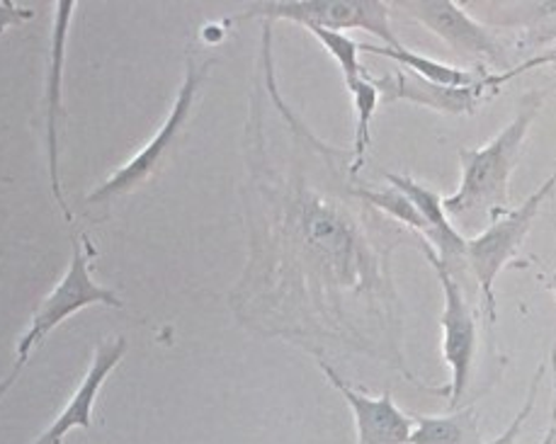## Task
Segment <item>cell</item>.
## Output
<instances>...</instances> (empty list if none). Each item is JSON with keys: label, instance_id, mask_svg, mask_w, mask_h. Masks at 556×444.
Wrapping results in <instances>:
<instances>
[{"label": "cell", "instance_id": "cell-16", "mask_svg": "<svg viewBox=\"0 0 556 444\" xmlns=\"http://www.w3.org/2000/svg\"><path fill=\"white\" fill-rule=\"evenodd\" d=\"M304 29H308V33L318 39V45L331 54L338 68H341L345 88L353 86V83L363 76H367V68L359 64V45L355 39H350L343 33H333V29H324L316 25H304Z\"/></svg>", "mask_w": 556, "mask_h": 444}, {"label": "cell", "instance_id": "cell-12", "mask_svg": "<svg viewBox=\"0 0 556 444\" xmlns=\"http://www.w3.org/2000/svg\"><path fill=\"white\" fill-rule=\"evenodd\" d=\"M384 178L389 180L391 188L404 192L406 198L414 202L418 214L424 216V221L430 229L428 243L435 248L442 265L447 267L452 277L457 280V275H465L467 272V239L462 236L457 226L452 224L440 194L435 190L426 188V185H420L418 180L408 178V175L384 173Z\"/></svg>", "mask_w": 556, "mask_h": 444}, {"label": "cell", "instance_id": "cell-9", "mask_svg": "<svg viewBox=\"0 0 556 444\" xmlns=\"http://www.w3.org/2000/svg\"><path fill=\"white\" fill-rule=\"evenodd\" d=\"M318 367L331 381L333 389L345 398L350 406V413L355 418L357 430V444H408L410 432H414V416H406L394 404L391 391H384L382 396H367L363 391H357L348 384V381L338 375V371L318 359Z\"/></svg>", "mask_w": 556, "mask_h": 444}, {"label": "cell", "instance_id": "cell-15", "mask_svg": "<svg viewBox=\"0 0 556 444\" xmlns=\"http://www.w3.org/2000/svg\"><path fill=\"white\" fill-rule=\"evenodd\" d=\"M350 98H353V112H355V139H353V153H350V175L363 170L367 161L369 143H372V117L379 107V92L372 83V76H363L348 86Z\"/></svg>", "mask_w": 556, "mask_h": 444}, {"label": "cell", "instance_id": "cell-11", "mask_svg": "<svg viewBox=\"0 0 556 444\" xmlns=\"http://www.w3.org/2000/svg\"><path fill=\"white\" fill-rule=\"evenodd\" d=\"M127 355V338H112L105 340L100 347H96V355L90 359V367L76 386L74 396L68 398L64 410L59 413L54 422L39 435L33 444H64L66 435L71 430H90L92 428V408H96V401L102 384H105L108 377L112 375L122 359Z\"/></svg>", "mask_w": 556, "mask_h": 444}, {"label": "cell", "instance_id": "cell-2", "mask_svg": "<svg viewBox=\"0 0 556 444\" xmlns=\"http://www.w3.org/2000/svg\"><path fill=\"white\" fill-rule=\"evenodd\" d=\"M556 188V170L544 180L538 192H532L520 206H513L501 219L491 221L486 229L479 231L473 239H467V270H471L473 280L481 292L483 308H486L489 324H496L498 304H496V282L498 275L518 257L520 248L528 239L534 219L542 210L544 200Z\"/></svg>", "mask_w": 556, "mask_h": 444}, {"label": "cell", "instance_id": "cell-17", "mask_svg": "<svg viewBox=\"0 0 556 444\" xmlns=\"http://www.w3.org/2000/svg\"><path fill=\"white\" fill-rule=\"evenodd\" d=\"M522 13V47H538L547 45V41L556 39V3H522L518 8Z\"/></svg>", "mask_w": 556, "mask_h": 444}, {"label": "cell", "instance_id": "cell-14", "mask_svg": "<svg viewBox=\"0 0 556 444\" xmlns=\"http://www.w3.org/2000/svg\"><path fill=\"white\" fill-rule=\"evenodd\" d=\"M408 444H483L479 410L467 406L450 416H414Z\"/></svg>", "mask_w": 556, "mask_h": 444}, {"label": "cell", "instance_id": "cell-13", "mask_svg": "<svg viewBox=\"0 0 556 444\" xmlns=\"http://www.w3.org/2000/svg\"><path fill=\"white\" fill-rule=\"evenodd\" d=\"M359 51H367V54L394 61V64H399L404 71H410V74H416L418 78H426L430 83H435V86H445V88H469L489 78V74L483 68L469 71V68L450 66L445 61H435L430 56L418 54V51H410L404 45L401 47L359 45Z\"/></svg>", "mask_w": 556, "mask_h": 444}, {"label": "cell", "instance_id": "cell-1", "mask_svg": "<svg viewBox=\"0 0 556 444\" xmlns=\"http://www.w3.org/2000/svg\"><path fill=\"white\" fill-rule=\"evenodd\" d=\"M547 92L530 90L518 102L513 119L481 149H459L462 178L459 188L442 198L450 219L467 226L491 224L508 214L510 206V178L518 168L525 139L538 119Z\"/></svg>", "mask_w": 556, "mask_h": 444}, {"label": "cell", "instance_id": "cell-6", "mask_svg": "<svg viewBox=\"0 0 556 444\" xmlns=\"http://www.w3.org/2000/svg\"><path fill=\"white\" fill-rule=\"evenodd\" d=\"M418 251L426 255V261L435 270L442 296H445V306H442V357L450 367V386L438 389L435 394L447 396L450 406L455 408L469 386L473 355H477V321H473V312L467 304L465 289L442 265L435 248L420 239Z\"/></svg>", "mask_w": 556, "mask_h": 444}, {"label": "cell", "instance_id": "cell-4", "mask_svg": "<svg viewBox=\"0 0 556 444\" xmlns=\"http://www.w3.org/2000/svg\"><path fill=\"white\" fill-rule=\"evenodd\" d=\"M391 3L382 0H275V3H253L233 20H290L300 27L316 25L333 33L345 29H365L384 41V47H401L399 37L391 29Z\"/></svg>", "mask_w": 556, "mask_h": 444}, {"label": "cell", "instance_id": "cell-3", "mask_svg": "<svg viewBox=\"0 0 556 444\" xmlns=\"http://www.w3.org/2000/svg\"><path fill=\"white\" fill-rule=\"evenodd\" d=\"M92 253H96V248L90 245L88 239L74 241V253H71L66 275L61 277V282L42 299V304H39L37 312L33 314V321H29L25 335L20 338L15 365L25 367L29 355L45 343V338L51 330L64 324L66 318L74 314L84 312L86 306H122V299L117 296V292L92 282L88 267Z\"/></svg>", "mask_w": 556, "mask_h": 444}, {"label": "cell", "instance_id": "cell-21", "mask_svg": "<svg viewBox=\"0 0 556 444\" xmlns=\"http://www.w3.org/2000/svg\"><path fill=\"white\" fill-rule=\"evenodd\" d=\"M547 287L552 289V292L556 294V272H552L549 277H547Z\"/></svg>", "mask_w": 556, "mask_h": 444}, {"label": "cell", "instance_id": "cell-10", "mask_svg": "<svg viewBox=\"0 0 556 444\" xmlns=\"http://www.w3.org/2000/svg\"><path fill=\"white\" fill-rule=\"evenodd\" d=\"M76 13L74 0H61L54 10V29H51V49H49V68H47V165H49V185L51 194L59 204L66 221H74L64 190L59 178V119H61V98H64V68H66V39L71 29V17Z\"/></svg>", "mask_w": 556, "mask_h": 444}, {"label": "cell", "instance_id": "cell-7", "mask_svg": "<svg viewBox=\"0 0 556 444\" xmlns=\"http://www.w3.org/2000/svg\"><path fill=\"white\" fill-rule=\"evenodd\" d=\"M406 13L428 27L432 35L445 39L447 45L459 54L489 61L498 68L510 71V61L506 47L493 35V29L479 20H473L465 8L452 3V0H420V3H399ZM501 71V74H506Z\"/></svg>", "mask_w": 556, "mask_h": 444}, {"label": "cell", "instance_id": "cell-20", "mask_svg": "<svg viewBox=\"0 0 556 444\" xmlns=\"http://www.w3.org/2000/svg\"><path fill=\"white\" fill-rule=\"evenodd\" d=\"M20 371H23V367H20V365H15L13 369H10V375H8L5 379H0V401H3V398H5V394H8V391H10V389H13V384H15V379L20 377Z\"/></svg>", "mask_w": 556, "mask_h": 444}, {"label": "cell", "instance_id": "cell-5", "mask_svg": "<svg viewBox=\"0 0 556 444\" xmlns=\"http://www.w3.org/2000/svg\"><path fill=\"white\" fill-rule=\"evenodd\" d=\"M212 64H214V59H202L200 61L198 54H192V51H190L188 66H185L182 86L178 90V96H175L173 107L168 112V117L163 119L161 129L153 134V139L137 153V156L129 158V163L122 165V168L112 173L98 190H92L88 194L90 204L110 202V200L119 198V194L131 192L134 188H139L143 180H149L151 175L156 173L163 156H166V153L170 151L175 139L180 137L182 127L188 124L194 102H198L200 88H202V83L207 80Z\"/></svg>", "mask_w": 556, "mask_h": 444}, {"label": "cell", "instance_id": "cell-18", "mask_svg": "<svg viewBox=\"0 0 556 444\" xmlns=\"http://www.w3.org/2000/svg\"><path fill=\"white\" fill-rule=\"evenodd\" d=\"M544 365H540V369L534 371V379H532V384H530V391H528V398H525V406H522V410L518 413V418H515L510 426H508V430L503 432V435H498L496 440H491L489 444H513V440L518 437V432L522 430V426H525V420L530 418V413H532V408H534V398H538V389H540V381H542V375H544Z\"/></svg>", "mask_w": 556, "mask_h": 444}, {"label": "cell", "instance_id": "cell-19", "mask_svg": "<svg viewBox=\"0 0 556 444\" xmlns=\"http://www.w3.org/2000/svg\"><path fill=\"white\" fill-rule=\"evenodd\" d=\"M33 15L35 13L29 8L15 5L13 0H3V3H0V35H3L10 27L27 23V20H33Z\"/></svg>", "mask_w": 556, "mask_h": 444}, {"label": "cell", "instance_id": "cell-8", "mask_svg": "<svg viewBox=\"0 0 556 444\" xmlns=\"http://www.w3.org/2000/svg\"><path fill=\"white\" fill-rule=\"evenodd\" d=\"M372 83L382 102H414L442 115H473L481 102L498 90L496 76L469 88H445L404 68L391 71L387 76H372Z\"/></svg>", "mask_w": 556, "mask_h": 444}]
</instances>
